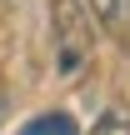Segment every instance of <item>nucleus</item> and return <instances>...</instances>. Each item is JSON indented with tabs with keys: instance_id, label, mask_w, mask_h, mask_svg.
Returning <instances> with one entry per match:
<instances>
[{
	"instance_id": "obj_6",
	"label": "nucleus",
	"mask_w": 130,
	"mask_h": 135,
	"mask_svg": "<svg viewBox=\"0 0 130 135\" xmlns=\"http://www.w3.org/2000/svg\"><path fill=\"white\" fill-rule=\"evenodd\" d=\"M125 45H130V30H125Z\"/></svg>"
},
{
	"instance_id": "obj_2",
	"label": "nucleus",
	"mask_w": 130,
	"mask_h": 135,
	"mask_svg": "<svg viewBox=\"0 0 130 135\" xmlns=\"http://www.w3.org/2000/svg\"><path fill=\"white\" fill-rule=\"evenodd\" d=\"M90 10H95V20L105 30H115V35L130 30V0H90Z\"/></svg>"
},
{
	"instance_id": "obj_5",
	"label": "nucleus",
	"mask_w": 130,
	"mask_h": 135,
	"mask_svg": "<svg viewBox=\"0 0 130 135\" xmlns=\"http://www.w3.org/2000/svg\"><path fill=\"white\" fill-rule=\"evenodd\" d=\"M10 120V95H5V85H0V125Z\"/></svg>"
},
{
	"instance_id": "obj_4",
	"label": "nucleus",
	"mask_w": 130,
	"mask_h": 135,
	"mask_svg": "<svg viewBox=\"0 0 130 135\" xmlns=\"http://www.w3.org/2000/svg\"><path fill=\"white\" fill-rule=\"evenodd\" d=\"M90 135H130V105H110V110L95 120Z\"/></svg>"
},
{
	"instance_id": "obj_3",
	"label": "nucleus",
	"mask_w": 130,
	"mask_h": 135,
	"mask_svg": "<svg viewBox=\"0 0 130 135\" xmlns=\"http://www.w3.org/2000/svg\"><path fill=\"white\" fill-rule=\"evenodd\" d=\"M20 135H75V120L65 110H45V115H35Z\"/></svg>"
},
{
	"instance_id": "obj_1",
	"label": "nucleus",
	"mask_w": 130,
	"mask_h": 135,
	"mask_svg": "<svg viewBox=\"0 0 130 135\" xmlns=\"http://www.w3.org/2000/svg\"><path fill=\"white\" fill-rule=\"evenodd\" d=\"M50 25H55V75L75 80L90 65V50H95V25L85 15V0H55Z\"/></svg>"
}]
</instances>
